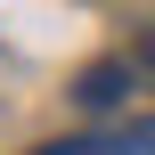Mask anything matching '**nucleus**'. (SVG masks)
I'll list each match as a JSON object with an SVG mask.
<instances>
[{"label": "nucleus", "mask_w": 155, "mask_h": 155, "mask_svg": "<svg viewBox=\"0 0 155 155\" xmlns=\"http://www.w3.org/2000/svg\"><path fill=\"white\" fill-rule=\"evenodd\" d=\"M123 90H131V65H123V57H98V65H82V82H74V98H82L90 114L123 106Z\"/></svg>", "instance_id": "obj_1"}, {"label": "nucleus", "mask_w": 155, "mask_h": 155, "mask_svg": "<svg viewBox=\"0 0 155 155\" xmlns=\"http://www.w3.org/2000/svg\"><path fill=\"white\" fill-rule=\"evenodd\" d=\"M41 155H114V147H98V139H49Z\"/></svg>", "instance_id": "obj_2"}, {"label": "nucleus", "mask_w": 155, "mask_h": 155, "mask_svg": "<svg viewBox=\"0 0 155 155\" xmlns=\"http://www.w3.org/2000/svg\"><path fill=\"white\" fill-rule=\"evenodd\" d=\"M114 155H155V123H139V131H131V139H123Z\"/></svg>", "instance_id": "obj_3"}, {"label": "nucleus", "mask_w": 155, "mask_h": 155, "mask_svg": "<svg viewBox=\"0 0 155 155\" xmlns=\"http://www.w3.org/2000/svg\"><path fill=\"white\" fill-rule=\"evenodd\" d=\"M139 74H147V82H155V33H147V41H139Z\"/></svg>", "instance_id": "obj_4"}]
</instances>
